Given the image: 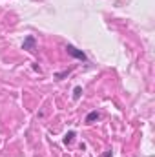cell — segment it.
Listing matches in <instances>:
<instances>
[{
	"mask_svg": "<svg viewBox=\"0 0 155 157\" xmlns=\"http://www.w3.org/2000/svg\"><path fill=\"white\" fill-rule=\"evenodd\" d=\"M66 51H68V55L75 57V59H78V60H88L86 53H84V51H80V49H77V48H75V46H71V44H68V46H66Z\"/></svg>",
	"mask_w": 155,
	"mask_h": 157,
	"instance_id": "obj_1",
	"label": "cell"
},
{
	"mask_svg": "<svg viewBox=\"0 0 155 157\" xmlns=\"http://www.w3.org/2000/svg\"><path fill=\"white\" fill-rule=\"evenodd\" d=\"M35 46H37V39H35L33 35L26 37V40L22 42V49H28V51H33V49H35Z\"/></svg>",
	"mask_w": 155,
	"mask_h": 157,
	"instance_id": "obj_2",
	"label": "cell"
},
{
	"mask_svg": "<svg viewBox=\"0 0 155 157\" xmlns=\"http://www.w3.org/2000/svg\"><path fill=\"white\" fill-rule=\"evenodd\" d=\"M99 117H100V113H99L97 110H95V112H91V113H88V115H86V124H91L93 121H97Z\"/></svg>",
	"mask_w": 155,
	"mask_h": 157,
	"instance_id": "obj_3",
	"label": "cell"
},
{
	"mask_svg": "<svg viewBox=\"0 0 155 157\" xmlns=\"http://www.w3.org/2000/svg\"><path fill=\"white\" fill-rule=\"evenodd\" d=\"M75 135H77L75 132H68V133L64 135V143H66V144H71V143H73V139H75Z\"/></svg>",
	"mask_w": 155,
	"mask_h": 157,
	"instance_id": "obj_4",
	"label": "cell"
},
{
	"mask_svg": "<svg viewBox=\"0 0 155 157\" xmlns=\"http://www.w3.org/2000/svg\"><path fill=\"white\" fill-rule=\"evenodd\" d=\"M80 93H82V88H80V86H75V90H73V99H80Z\"/></svg>",
	"mask_w": 155,
	"mask_h": 157,
	"instance_id": "obj_5",
	"label": "cell"
},
{
	"mask_svg": "<svg viewBox=\"0 0 155 157\" xmlns=\"http://www.w3.org/2000/svg\"><path fill=\"white\" fill-rule=\"evenodd\" d=\"M104 157H112V152H106V154H104Z\"/></svg>",
	"mask_w": 155,
	"mask_h": 157,
	"instance_id": "obj_6",
	"label": "cell"
}]
</instances>
